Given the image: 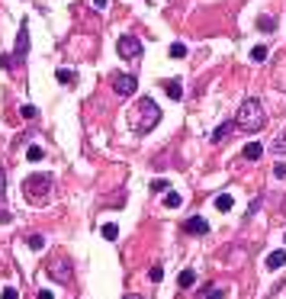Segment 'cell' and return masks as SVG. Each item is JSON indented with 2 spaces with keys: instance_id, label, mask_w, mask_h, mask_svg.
<instances>
[{
  "instance_id": "6da1fadb",
  "label": "cell",
  "mask_w": 286,
  "mask_h": 299,
  "mask_svg": "<svg viewBox=\"0 0 286 299\" xmlns=\"http://www.w3.org/2000/svg\"><path fill=\"white\" fill-rule=\"evenodd\" d=\"M235 126L241 129V132H261L264 126H267V113H264V103L257 97H248L241 106H238L235 113Z\"/></svg>"
},
{
  "instance_id": "7a4b0ae2",
  "label": "cell",
  "mask_w": 286,
  "mask_h": 299,
  "mask_svg": "<svg viewBox=\"0 0 286 299\" xmlns=\"http://www.w3.org/2000/svg\"><path fill=\"white\" fill-rule=\"evenodd\" d=\"M129 122H132V129L139 135H148L154 126L161 122V106L154 103L151 97H142L139 103H135V110H132V116H129Z\"/></svg>"
},
{
  "instance_id": "3957f363",
  "label": "cell",
  "mask_w": 286,
  "mask_h": 299,
  "mask_svg": "<svg viewBox=\"0 0 286 299\" xmlns=\"http://www.w3.org/2000/svg\"><path fill=\"white\" fill-rule=\"evenodd\" d=\"M52 187H55V180H52L49 174H29V177L23 180V193H26V200H29V203H36V206L49 203Z\"/></svg>"
},
{
  "instance_id": "277c9868",
  "label": "cell",
  "mask_w": 286,
  "mask_h": 299,
  "mask_svg": "<svg viewBox=\"0 0 286 299\" xmlns=\"http://www.w3.org/2000/svg\"><path fill=\"white\" fill-rule=\"evenodd\" d=\"M29 55V26H19V32H16V45H13V55H10V61H13V71H16V65H23V58Z\"/></svg>"
},
{
  "instance_id": "5b68a950",
  "label": "cell",
  "mask_w": 286,
  "mask_h": 299,
  "mask_svg": "<svg viewBox=\"0 0 286 299\" xmlns=\"http://www.w3.org/2000/svg\"><path fill=\"white\" fill-rule=\"evenodd\" d=\"M110 84H113L116 97H135V90H139V80H135L132 74H113Z\"/></svg>"
},
{
  "instance_id": "8992f818",
  "label": "cell",
  "mask_w": 286,
  "mask_h": 299,
  "mask_svg": "<svg viewBox=\"0 0 286 299\" xmlns=\"http://www.w3.org/2000/svg\"><path fill=\"white\" fill-rule=\"evenodd\" d=\"M116 52H119V58H142V42H139V36H119V42H116Z\"/></svg>"
},
{
  "instance_id": "52a82bcc",
  "label": "cell",
  "mask_w": 286,
  "mask_h": 299,
  "mask_svg": "<svg viewBox=\"0 0 286 299\" xmlns=\"http://www.w3.org/2000/svg\"><path fill=\"white\" fill-rule=\"evenodd\" d=\"M71 274H74V267H71V261H68V257H58V261L49 267V277L55 283H68V280H71Z\"/></svg>"
},
{
  "instance_id": "ba28073f",
  "label": "cell",
  "mask_w": 286,
  "mask_h": 299,
  "mask_svg": "<svg viewBox=\"0 0 286 299\" xmlns=\"http://www.w3.org/2000/svg\"><path fill=\"white\" fill-rule=\"evenodd\" d=\"M13 222V213L6 209V174L0 167V225H10Z\"/></svg>"
},
{
  "instance_id": "9c48e42d",
  "label": "cell",
  "mask_w": 286,
  "mask_h": 299,
  "mask_svg": "<svg viewBox=\"0 0 286 299\" xmlns=\"http://www.w3.org/2000/svg\"><path fill=\"white\" fill-rule=\"evenodd\" d=\"M183 232H187V235H206L209 232V222L203 219V216H190V219L183 222Z\"/></svg>"
},
{
  "instance_id": "30bf717a",
  "label": "cell",
  "mask_w": 286,
  "mask_h": 299,
  "mask_svg": "<svg viewBox=\"0 0 286 299\" xmlns=\"http://www.w3.org/2000/svg\"><path fill=\"white\" fill-rule=\"evenodd\" d=\"M264 264H267L270 270H280L283 264H286V248H277V251H270V254H267V261H264Z\"/></svg>"
},
{
  "instance_id": "8fae6325",
  "label": "cell",
  "mask_w": 286,
  "mask_h": 299,
  "mask_svg": "<svg viewBox=\"0 0 286 299\" xmlns=\"http://www.w3.org/2000/svg\"><path fill=\"white\" fill-rule=\"evenodd\" d=\"M161 87H164V93H167V97H171V100H180L183 97V84H180V80H164V84H161Z\"/></svg>"
},
{
  "instance_id": "7c38bea8",
  "label": "cell",
  "mask_w": 286,
  "mask_h": 299,
  "mask_svg": "<svg viewBox=\"0 0 286 299\" xmlns=\"http://www.w3.org/2000/svg\"><path fill=\"white\" fill-rule=\"evenodd\" d=\"M264 154V148L257 145V142H248V145H244V151H241V158H248V161H257Z\"/></svg>"
},
{
  "instance_id": "4fadbf2b",
  "label": "cell",
  "mask_w": 286,
  "mask_h": 299,
  "mask_svg": "<svg viewBox=\"0 0 286 299\" xmlns=\"http://www.w3.org/2000/svg\"><path fill=\"white\" fill-rule=\"evenodd\" d=\"M177 283H180V290H190L196 283V270H180V277H177Z\"/></svg>"
},
{
  "instance_id": "5bb4252c",
  "label": "cell",
  "mask_w": 286,
  "mask_h": 299,
  "mask_svg": "<svg viewBox=\"0 0 286 299\" xmlns=\"http://www.w3.org/2000/svg\"><path fill=\"white\" fill-rule=\"evenodd\" d=\"M270 151H274L277 158H280V154H286V129H283V132H280V135H277V139H274V145H270Z\"/></svg>"
},
{
  "instance_id": "9a60e30c",
  "label": "cell",
  "mask_w": 286,
  "mask_h": 299,
  "mask_svg": "<svg viewBox=\"0 0 286 299\" xmlns=\"http://www.w3.org/2000/svg\"><path fill=\"white\" fill-rule=\"evenodd\" d=\"M231 206H235V200H231L228 193H219V196H215V209H219V213H228Z\"/></svg>"
},
{
  "instance_id": "2e32d148",
  "label": "cell",
  "mask_w": 286,
  "mask_h": 299,
  "mask_svg": "<svg viewBox=\"0 0 286 299\" xmlns=\"http://www.w3.org/2000/svg\"><path fill=\"white\" fill-rule=\"evenodd\" d=\"M228 132H231V122H222V126H219V129H215V132H213V142H215V145H222Z\"/></svg>"
},
{
  "instance_id": "e0dca14e",
  "label": "cell",
  "mask_w": 286,
  "mask_h": 299,
  "mask_svg": "<svg viewBox=\"0 0 286 299\" xmlns=\"http://www.w3.org/2000/svg\"><path fill=\"white\" fill-rule=\"evenodd\" d=\"M164 206L167 209H180L183 206V196L180 193H164Z\"/></svg>"
},
{
  "instance_id": "ac0fdd59",
  "label": "cell",
  "mask_w": 286,
  "mask_h": 299,
  "mask_svg": "<svg viewBox=\"0 0 286 299\" xmlns=\"http://www.w3.org/2000/svg\"><path fill=\"white\" fill-rule=\"evenodd\" d=\"M103 238L106 241H116V238H119V225H116V222H106V225H103Z\"/></svg>"
},
{
  "instance_id": "d6986e66",
  "label": "cell",
  "mask_w": 286,
  "mask_h": 299,
  "mask_svg": "<svg viewBox=\"0 0 286 299\" xmlns=\"http://www.w3.org/2000/svg\"><path fill=\"white\" fill-rule=\"evenodd\" d=\"M257 26H261L264 32H274L277 29V19L274 16H257Z\"/></svg>"
},
{
  "instance_id": "ffe728a7",
  "label": "cell",
  "mask_w": 286,
  "mask_h": 299,
  "mask_svg": "<svg viewBox=\"0 0 286 299\" xmlns=\"http://www.w3.org/2000/svg\"><path fill=\"white\" fill-rule=\"evenodd\" d=\"M171 190V183H167L164 177H158V180H151V193H167Z\"/></svg>"
},
{
  "instance_id": "44dd1931",
  "label": "cell",
  "mask_w": 286,
  "mask_h": 299,
  "mask_svg": "<svg viewBox=\"0 0 286 299\" xmlns=\"http://www.w3.org/2000/svg\"><path fill=\"white\" fill-rule=\"evenodd\" d=\"M26 244H29L32 251H42V248H45V238H42V235H29V238H26Z\"/></svg>"
},
{
  "instance_id": "7402d4cb",
  "label": "cell",
  "mask_w": 286,
  "mask_h": 299,
  "mask_svg": "<svg viewBox=\"0 0 286 299\" xmlns=\"http://www.w3.org/2000/svg\"><path fill=\"white\" fill-rule=\"evenodd\" d=\"M171 58H187V45H183V42H174L171 45Z\"/></svg>"
},
{
  "instance_id": "603a6c76",
  "label": "cell",
  "mask_w": 286,
  "mask_h": 299,
  "mask_svg": "<svg viewBox=\"0 0 286 299\" xmlns=\"http://www.w3.org/2000/svg\"><path fill=\"white\" fill-rule=\"evenodd\" d=\"M58 80H61V84H74V71H68V68H58Z\"/></svg>"
},
{
  "instance_id": "cb8c5ba5",
  "label": "cell",
  "mask_w": 286,
  "mask_h": 299,
  "mask_svg": "<svg viewBox=\"0 0 286 299\" xmlns=\"http://www.w3.org/2000/svg\"><path fill=\"white\" fill-rule=\"evenodd\" d=\"M267 58V49H264V45H254V49H251V61H264Z\"/></svg>"
},
{
  "instance_id": "d4e9b609",
  "label": "cell",
  "mask_w": 286,
  "mask_h": 299,
  "mask_svg": "<svg viewBox=\"0 0 286 299\" xmlns=\"http://www.w3.org/2000/svg\"><path fill=\"white\" fill-rule=\"evenodd\" d=\"M148 280H151V283H161V280H164V270H161V267H151V270H148Z\"/></svg>"
},
{
  "instance_id": "484cf974",
  "label": "cell",
  "mask_w": 286,
  "mask_h": 299,
  "mask_svg": "<svg viewBox=\"0 0 286 299\" xmlns=\"http://www.w3.org/2000/svg\"><path fill=\"white\" fill-rule=\"evenodd\" d=\"M42 154H45L42 148H39V145H32L29 151H26V158H29V161H42Z\"/></svg>"
},
{
  "instance_id": "4316f807",
  "label": "cell",
  "mask_w": 286,
  "mask_h": 299,
  "mask_svg": "<svg viewBox=\"0 0 286 299\" xmlns=\"http://www.w3.org/2000/svg\"><path fill=\"white\" fill-rule=\"evenodd\" d=\"M19 113H23V119H36V116H39V110H36V106H29V103H26Z\"/></svg>"
},
{
  "instance_id": "83f0119b",
  "label": "cell",
  "mask_w": 286,
  "mask_h": 299,
  "mask_svg": "<svg viewBox=\"0 0 286 299\" xmlns=\"http://www.w3.org/2000/svg\"><path fill=\"white\" fill-rule=\"evenodd\" d=\"M206 299H225V290L213 287V290H209V293H206Z\"/></svg>"
},
{
  "instance_id": "f1b7e54d",
  "label": "cell",
  "mask_w": 286,
  "mask_h": 299,
  "mask_svg": "<svg viewBox=\"0 0 286 299\" xmlns=\"http://www.w3.org/2000/svg\"><path fill=\"white\" fill-rule=\"evenodd\" d=\"M0 299H19V293H16V290H13V287H6L3 293H0Z\"/></svg>"
},
{
  "instance_id": "f546056e",
  "label": "cell",
  "mask_w": 286,
  "mask_h": 299,
  "mask_svg": "<svg viewBox=\"0 0 286 299\" xmlns=\"http://www.w3.org/2000/svg\"><path fill=\"white\" fill-rule=\"evenodd\" d=\"M274 177H286V164H277L274 167Z\"/></svg>"
},
{
  "instance_id": "4dcf8cb0",
  "label": "cell",
  "mask_w": 286,
  "mask_h": 299,
  "mask_svg": "<svg viewBox=\"0 0 286 299\" xmlns=\"http://www.w3.org/2000/svg\"><path fill=\"white\" fill-rule=\"evenodd\" d=\"M36 299H55V293H52V290H39Z\"/></svg>"
},
{
  "instance_id": "1f68e13d",
  "label": "cell",
  "mask_w": 286,
  "mask_h": 299,
  "mask_svg": "<svg viewBox=\"0 0 286 299\" xmlns=\"http://www.w3.org/2000/svg\"><path fill=\"white\" fill-rule=\"evenodd\" d=\"M106 3H110V0H93V6H97V10H106Z\"/></svg>"
},
{
  "instance_id": "d6a6232c",
  "label": "cell",
  "mask_w": 286,
  "mask_h": 299,
  "mask_svg": "<svg viewBox=\"0 0 286 299\" xmlns=\"http://www.w3.org/2000/svg\"><path fill=\"white\" fill-rule=\"evenodd\" d=\"M126 299H142V296H139V293H129V296H126Z\"/></svg>"
},
{
  "instance_id": "836d02e7",
  "label": "cell",
  "mask_w": 286,
  "mask_h": 299,
  "mask_svg": "<svg viewBox=\"0 0 286 299\" xmlns=\"http://www.w3.org/2000/svg\"><path fill=\"white\" fill-rule=\"evenodd\" d=\"M283 241H286V235H283Z\"/></svg>"
}]
</instances>
